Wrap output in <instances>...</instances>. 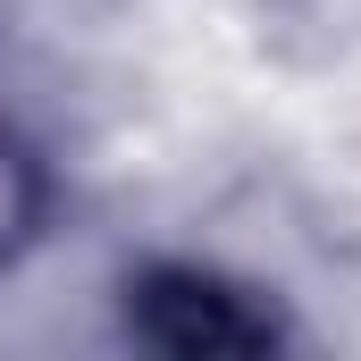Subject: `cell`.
I'll return each mask as SVG.
<instances>
[{"instance_id":"1","label":"cell","mask_w":361,"mask_h":361,"mask_svg":"<svg viewBox=\"0 0 361 361\" xmlns=\"http://www.w3.org/2000/svg\"><path fill=\"white\" fill-rule=\"evenodd\" d=\"M126 319L160 353H261V345H277L269 311H252L235 286H219L202 269H143L126 286Z\"/></svg>"},{"instance_id":"2","label":"cell","mask_w":361,"mask_h":361,"mask_svg":"<svg viewBox=\"0 0 361 361\" xmlns=\"http://www.w3.org/2000/svg\"><path fill=\"white\" fill-rule=\"evenodd\" d=\"M42 210H51V177H42V152H34V143H25L17 126H0V261H8L17 244H34Z\"/></svg>"}]
</instances>
